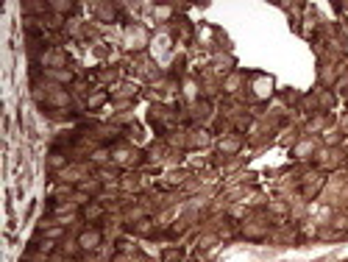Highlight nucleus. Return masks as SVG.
Segmentation results:
<instances>
[{
    "label": "nucleus",
    "instance_id": "obj_8",
    "mask_svg": "<svg viewBox=\"0 0 348 262\" xmlns=\"http://www.w3.org/2000/svg\"><path fill=\"white\" fill-rule=\"evenodd\" d=\"M53 9H56V11H70V9H73V6H70V3H56Z\"/></svg>",
    "mask_w": 348,
    "mask_h": 262
},
{
    "label": "nucleus",
    "instance_id": "obj_5",
    "mask_svg": "<svg viewBox=\"0 0 348 262\" xmlns=\"http://www.w3.org/2000/svg\"><path fill=\"white\" fill-rule=\"evenodd\" d=\"M309 151H312V142H301V145L296 148V154H298V157H306Z\"/></svg>",
    "mask_w": 348,
    "mask_h": 262
},
{
    "label": "nucleus",
    "instance_id": "obj_4",
    "mask_svg": "<svg viewBox=\"0 0 348 262\" xmlns=\"http://www.w3.org/2000/svg\"><path fill=\"white\" fill-rule=\"evenodd\" d=\"M237 87H240V76H231V79H226V92H234Z\"/></svg>",
    "mask_w": 348,
    "mask_h": 262
},
{
    "label": "nucleus",
    "instance_id": "obj_3",
    "mask_svg": "<svg viewBox=\"0 0 348 262\" xmlns=\"http://www.w3.org/2000/svg\"><path fill=\"white\" fill-rule=\"evenodd\" d=\"M220 148L226 151V154H234L240 148V137H226V140H220Z\"/></svg>",
    "mask_w": 348,
    "mask_h": 262
},
{
    "label": "nucleus",
    "instance_id": "obj_2",
    "mask_svg": "<svg viewBox=\"0 0 348 262\" xmlns=\"http://www.w3.org/2000/svg\"><path fill=\"white\" fill-rule=\"evenodd\" d=\"M59 176H61V182H81L84 179V173H81L78 167H64Z\"/></svg>",
    "mask_w": 348,
    "mask_h": 262
},
{
    "label": "nucleus",
    "instance_id": "obj_9",
    "mask_svg": "<svg viewBox=\"0 0 348 262\" xmlns=\"http://www.w3.org/2000/svg\"><path fill=\"white\" fill-rule=\"evenodd\" d=\"M39 248H42V251H53V243L50 240H45V243H39Z\"/></svg>",
    "mask_w": 348,
    "mask_h": 262
},
{
    "label": "nucleus",
    "instance_id": "obj_7",
    "mask_svg": "<svg viewBox=\"0 0 348 262\" xmlns=\"http://www.w3.org/2000/svg\"><path fill=\"white\" fill-rule=\"evenodd\" d=\"M92 159H95V162H106L109 154H106V151H98V154H92Z\"/></svg>",
    "mask_w": 348,
    "mask_h": 262
},
{
    "label": "nucleus",
    "instance_id": "obj_1",
    "mask_svg": "<svg viewBox=\"0 0 348 262\" xmlns=\"http://www.w3.org/2000/svg\"><path fill=\"white\" fill-rule=\"evenodd\" d=\"M78 245L84 251H95L98 245H100V232L98 229H87V232H81L78 235Z\"/></svg>",
    "mask_w": 348,
    "mask_h": 262
},
{
    "label": "nucleus",
    "instance_id": "obj_6",
    "mask_svg": "<svg viewBox=\"0 0 348 262\" xmlns=\"http://www.w3.org/2000/svg\"><path fill=\"white\" fill-rule=\"evenodd\" d=\"M50 165H53V167H61V165H64V157H59V154H53V157H50Z\"/></svg>",
    "mask_w": 348,
    "mask_h": 262
}]
</instances>
